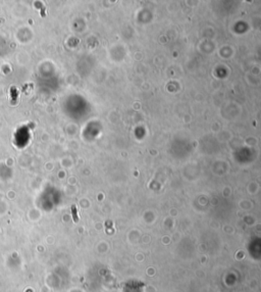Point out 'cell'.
Here are the masks:
<instances>
[{"mask_svg":"<svg viewBox=\"0 0 261 292\" xmlns=\"http://www.w3.org/2000/svg\"><path fill=\"white\" fill-rule=\"evenodd\" d=\"M71 211H72V217H74L75 222H78V215H77V208H76V206L72 205Z\"/></svg>","mask_w":261,"mask_h":292,"instance_id":"cell-1","label":"cell"}]
</instances>
